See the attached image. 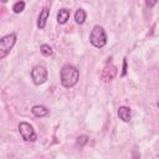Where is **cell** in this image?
Segmentation results:
<instances>
[{"label":"cell","mask_w":159,"mask_h":159,"mask_svg":"<svg viewBox=\"0 0 159 159\" xmlns=\"http://www.w3.org/2000/svg\"><path fill=\"white\" fill-rule=\"evenodd\" d=\"M117 73H118V68L114 65H111L109 63V65H106V67L103 68L101 77H102V80L104 82H111L112 80H114V77L117 76Z\"/></svg>","instance_id":"8992f818"},{"label":"cell","mask_w":159,"mask_h":159,"mask_svg":"<svg viewBox=\"0 0 159 159\" xmlns=\"http://www.w3.org/2000/svg\"><path fill=\"white\" fill-rule=\"evenodd\" d=\"M19 132H20V135L24 140L26 142H35L37 139V134L36 132L34 130L32 125L27 122H20L19 124Z\"/></svg>","instance_id":"277c9868"},{"label":"cell","mask_w":159,"mask_h":159,"mask_svg":"<svg viewBox=\"0 0 159 159\" xmlns=\"http://www.w3.org/2000/svg\"><path fill=\"white\" fill-rule=\"evenodd\" d=\"M125 75H127V60L124 58V60H123V70H122L120 76H122V77H124Z\"/></svg>","instance_id":"9a60e30c"},{"label":"cell","mask_w":159,"mask_h":159,"mask_svg":"<svg viewBox=\"0 0 159 159\" xmlns=\"http://www.w3.org/2000/svg\"><path fill=\"white\" fill-rule=\"evenodd\" d=\"M60 78L63 87L71 88L77 84L80 80V71L77 70V67L72 65H65L60 71Z\"/></svg>","instance_id":"6da1fadb"},{"label":"cell","mask_w":159,"mask_h":159,"mask_svg":"<svg viewBox=\"0 0 159 159\" xmlns=\"http://www.w3.org/2000/svg\"><path fill=\"white\" fill-rule=\"evenodd\" d=\"M89 42L94 47H97V48H102V47L106 46V43H107V35H106V31H104V29L102 26L96 25L92 29V31L89 34Z\"/></svg>","instance_id":"7a4b0ae2"},{"label":"cell","mask_w":159,"mask_h":159,"mask_svg":"<svg viewBox=\"0 0 159 159\" xmlns=\"http://www.w3.org/2000/svg\"><path fill=\"white\" fill-rule=\"evenodd\" d=\"M40 51H41V53H42L43 56H51V55L53 53L52 48H51L48 45H46V43H43V45L40 46Z\"/></svg>","instance_id":"5bb4252c"},{"label":"cell","mask_w":159,"mask_h":159,"mask_svg":"<svg viewBox=\"0 0 159 159\" xmlns=\"http://www.w3.org/2000/svg\"><path fill=\"white\" fill-rule=\"evenodd\" d=\"M25 9V1H16L14 5H12V11L15 14H20Z\"/></svg>","instance_id":"7c38bea8"},{"label":"cell","mask_w":159,"mask_h":159,"mask_svg":"<svg viewBox=\"0 0 159 159\" xmlns=\"http://www.w3.org/2000/svg\"><path fill=\"white\" fill-rule=\"evenodd\" d=\"M118 117L119 119H122L123 122L128 123L130 120V108L127 106H120L118 108Z\"/></svg>","instance_id":"ba28073f"},{"label":"cell","mask_w":159,"mask_h":159,"mask_svg":"<svg viewBox=\"0 0 159 159\" xmlns=\"http://www.w3.org/2000/svg\"><path fill=\"white\" fill-rule=\"evenodd\" d=\"M145 4H147V6H153V5H155V1H145Z\"/></svg>","instance_id":"e0dca14e"},{"label":"cell","mask_w":159,"mask_h":159,"mask_svg":"<svg viewBox=\"0 0 159 159\" xmlns=\"http://www.w3.org/2000/svg\"><path fill=\"white\" fill-rule=\"evenodd\" d=\"M68 19H70V10H67V9H61V10L58 11V14H57V22L61 24V25H63V24L67 22Z\"/></svg>","instance_id":"30bf717a"},{"label":"cell","mask_w":159,"mask_h":159,"mask_svg":"<svg viewBox=\"0 0 159 159\" xmlns=\"http://www.w3.org/2000/svg\"><path fill=\"white\" fill-rule=\"evenodd\" d=\"M158 107H159V102H158Z\"/></svg>","instance_id":"ac0fdd59"},{"label":"cell","mask_w":159,"mask_h":159,"mask_svg":"<svg viewBox=\"0 0 159 159\" xmlns=\"http://www.w3.org/2000/svg\"><path fill=\"white\" fill-rule=\"evenodd\" d=\"M48 15H50V9L48 7H42V10L40 11L39 19H37V27L39 29H43L46 26Z\"/></svg>","instance_id":"52a82bcc"},{"label":"cell","mask_w":159,"mask_h":159,"mask_svg":"<svg viewBox=\"0 0 159 159\" xmlns=\"http://www.w3.org/2000/svg\"><path fill=\"white\" fill-rule=\"evenodd\" d=\"M31 80L36 86H40L47 81V70L43 66H35L31 70Z\"/></svg>","instance_id":"5b68a950"},{"label":"cell","mask_w":159,"mask_h":159,"mask_svg":"<svg viewBox=\"0 0 159 159\" xmlns=\"http://www.w3.org/2000/svg\"><path fill=\"white\" fill-rule=\"evenodd\" d=\"M31 113H32L35 117L41 118V117H45V116L48 114V109H47L46 107H43V106H34V107L31 108Z\"/></svg>","instance_id":"9c48e42d"},{"label":"cell","mask_w":159,"mask_h":159,"mask_svg":"<svg viewBox=\"0 0 159 159\" xmlns=\"http://www.w3.org/2000/svg\"><path fill=\"white\" fill-rule=\"evenodd\" d=\"M86 17H87V14H86V11H84L83 9H78V10L75 12V20H76V22L80 24V25L84 24Z\"/></svg>","instance_id":"8fae6325"},{"label":"cell","mask_w":159,"mask_h":159,"mask_svg":"<svg viewBox=\"0 0 159 159\" xmlns=\"http://www.w3.org/2000/svg\"><path fill=\"white\" fill-rule=\"evenodd\" d=\"M16 42V34L11 32L0 40V58H5Z\"/></svg>","instance_id":"3957f363"},{"label":"cell","mask_w":159,"mask_h":159,"mask_svg":"<svg viewBox=\"0 0 159 159\" xmlns=\"http://www.w3.org/2000/svg\"><path fill=\"white\" fill-rule=\"evenodd\" d=\"M133 159H139V154H138V152H137V150H134V152H133Z\"/></svg>","instance_id":"2e32d148"},{"label":"cell","mask_w":159,"mask_h":159,"mask_svg":"<svg viewBox=\"0 0 159 159\" xmlns=\"http://www.w3.org/2000/svg\"><path fill=\"white\" fill-rule=\"evenodd\" d=\"M88 140H89V137L86 135V134H82V135L77 137V139H76V144H77L78 147H83V145H86V144L88 143Z\"/></svg>","instance_id":"4fadbf2b"}]
</instances>
